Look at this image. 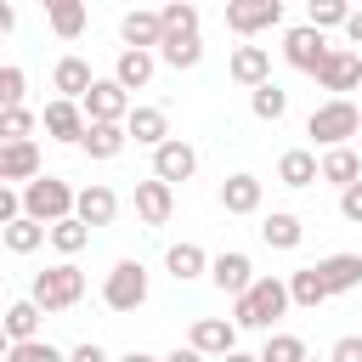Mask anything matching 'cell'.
I'll return each instance as SVG.
<instances>
[{"label":"cell","mask_w":362,"mask_h":362,"mask_svg":"<svg viewBox=\"0 0 362 362\" xmlns=\"http://www.w3.org/2000/svg\"><path fill=\"white\" fill-rule=\"evenodd\" d=\"M28 300H34L45 317H57V311H74V305L85 300V272H79L74 260H57V266L34 272V288H28Z\"/></svg>","instance_id":"cell-1"},{"label":"cell","mask_w":362,"mask_h":362,"mask_svg":"<svg viewBox=\"0 0 362 362\" xmlns=\"http://www.w3.org/2000/svg\"><path fill=\"white\" fill-rule=\"evenodd\" d=\"M283 311H288V283L283 277H255L249 294L232 300V322L238 328H272Z\"/></svg>","instance_id":"cell-2"},{"label":"cell","mask_w":362,"mask_h":362,"mask_svg":"<svg viewBox=\"0 0 362 362\" xmlns=\"http://www.w3.org/2000/svg\"><path fill=\"white\" fill-rule=\"evenodd\" d=\"M362 130V107L351 102V96H328L322 107H311V119H305V136L317 141V147H345L351 136Z\"/></svg>","instance_id":"cell-3"},{"label":"cell","mask_w":362,"mask_h":362,"mask_svg":"<svg viewBox=\"0 0 362 362\" xmlns=\"http://www.w3.org/2000/svg\"><path fill=\"white\" fill-rule=\"evenodd\" d=\"M74 198H79V192H74L62 175H40V181L23 187V215L40 221V226H57V221L74 215Z\"/></svg>","instance_id":"cell-4"},{"label":"cell","mask_w":362,"mask_h":362,"mask_svg":"<svg viewBox=\"0 0 362 362\" xmlns=\"http://www.w3.org/2000/svg\"><path fill=\"white\" fill-rule=\"evenodd\" d=\"M147 266L141 260H119L113 272H107V283H102V305L107 311H141L147 305Z\"/></svg>","instance_id":"cell-5"},{"label":"cell","mask_w":362,"mask_h":362,"mask_svg":"<svg viewBox=\"0 0 362 362\" xmlns=\"http://www.w3.org/2000/svg\"><path fill=\"white\" fill-rule=\"evenodd\" d=\"M79 107H85V124H124L130 119V90L119 79H96Z\"/></svg>","instance_id":"cell-6"},{"label":"cell","mask_w":362,"mask_h":362,"mask_svg":"<svg viewBox=\"0 0 362 362\" xmlns=\"http://www.w3.org/2000/svg\"><path fill=\"white\" fill-rule=\"evenodd\" d=\"M192 170H198V147H192V141L170 136L164 147H153V181L175 187V181H192Z\"/></svg>","instance_id":"cell-7"},{"label":"cell","mask_w":362,"mask_h":362,"mask_svg":"<svg viewBox=\"0 0 362 362\" xmlns=\"http://www.w3.org/2000/svg\"><path fill=\"white\" fill-rule=\"evenodd\" d=\"M328 51H334V45H328L317 28H305V23L283 34V57H288V68H300V74H317V68L328 62Z\"/></svg>","instance_id":"cell-8"},{"label":"cell","mask_w":362,"mask_h":362,"mask_svg":"<svg viewBox=\"0 0 362 362\" xmlns=\"http://www.w3.org/2000/svg\"><path fill=\"white\" fill-rule=\"evenodd\" d=\"M317 85H322V90H334V96L356 90V85H362V51H351V45H334V51H328V62L317 68Z\"/></svg>","instance_id":"cell-9"},{"label":"cell","mask_w":362,"mask_h":362,"mask_svg":"<svg viewBox=\"0 0 362 362\" xmlns=\"http://www.w3.org/2000/svg\"><path fill=\"white\" fill-rule=\"evenodd\" d=\"M209 283L238 300V294H249V283H255V260H249L243 249H221V255L209 260Z\"/></svg>","instance_id":"cell-10"},{"label":"cell","mask_w":362,"mask_h":362,"mask_svg":"<svg viewBox=\"0 0 362 362\" xmlns=\"http://www.w3.org/2000/svg\"><path fill=\"white\" fill-rule=\"evenodd\" d=\"M187 345H192L198 356H215V362H221V356L238 351V322H232V317H198Z\"/></svg>","instance_id":"cell-11"},{"label":"cell","mask_w":362,"mask_h":362,"mask_svg":"<svg viewBox=\"0 0 362 362\" xmlns=\"http://www.w3.org/2000/svg\"><path fill=\"white\" fill-rule=\"evenodd\" d=\"M283 23V0H232L226 6V28L232 34H260Z\"/></svg>","instance_id":"cell-12"},{"label":"cell","mask_w":362,"mask_h":362,"mask_svg":"<svg viewBox=\"0 0 362 362\" xmlns=\"http://www.w3.org/2000/svg\"><path fill=\"white\" fill-rule=\"evenodd\" d=\"M40 119H45V136H51V141H74V147H79L85 130H90V124H85V107H79V102H62V96L45 102Z\"/></svg>","instance_id":"cell-13"},{"label":"cell","mask_w":362,"mask_h":362,"mask_svg":"<svg viewBox=\"0 0 362 362\" xmlns=\"http://www.w3.org/2000/svg\"><path fill=\"white\" fill-rule=\"evenodd\" d=\"M74 215H79L85 226H113V215H119V192H113L107 181H90V187H79Z\"/></svg>","instance_id":"cell-14"},{"label":"cell","mask_w":362,"mask_h":362,"mask_svg":"<svg viewBox=\"0 0 362 362\" xmlns=\"http://www.w3.org/2000/svg\"><path fill=\"white\" fill-rule=\"evenodd\" d=\"M119 40H124V51H158V45H164L158 11H124V17H119Z\"/></svg>","instance_id":"cell-15"},{"label":"cell","mask_w":362,"mask_h":362,"mask_svg":"<svg viewBox=\"0 0 362 362\" xmlns=\"http://www.w3.org/2000/svg\"><path fill=\"white\" fill-rule=\"evenodd\" d=\"M226 74H232L243 90H260V85L272 79V51H266V45H238L232 62H226Z\"/></svg>","instance_id":"cell-16"},{"label":"cell","mask_w":362,"mask_h":362,"mask_svg":"<svg viewBox=\"0 0 362 362\" xmlns=\"http://www.w3.org/2000/svg\"><path fill=\"white\" fill-rule=\"evenodd\" d=\"M260 198H266V187H260V175H249V170H238V175L221 181V209H226V215H255Z\"/></svg>","instance_id":"cell-17"},{"label":"cell","mask_w":362,"mask_h":362,"mask_svg":"<svg viewBox=\"0 0 362 362\" xmlns=\"http://www.w3.org/2000/svg\"><path fill=\"white\" fill-rule=\"evenodd\" d=\"M170 209H175V187H164V181H136V215H141V226H164L170 221Z\"/></svg>","instance_id":"cell-18"},{"label":"cell","mask_w":362,"mask_h":362,"mask_svg":"<svg viewBox=\"0 0 362 362\" xmlns=\"http://www.w3.org/2000/svg\"><path fill=\"white\" fill-rule=\"evenodd\" d=\"M124 136H130L136 147H164V141H170V119H164V107H130Z\"/></svg>","instance_id":"cell-19"},{"label":"cell","mask_w":362,"mask_h":362,"mask_svg":"<svg viewBox=\"0 0 362 362\" xmlns=\"http://www.w3.org/2000/svg\"><path fill=\"white\" fill-rule=\"evenodd\" d=\"M51 85L62 90V102H85V90L96 85V74H90L85 57H62V62L51 68Z\"/></svg>","instance_id":"cell-20"},{"label":"cell","mask_w":362,"mask_h":362,"mask_svg":"<svg viewBox=\"0 0 362 362\" xmlns=\"http://www.w3.org/2000/svg\"><path fill=\"white\" fill-rule=\"evenodd\" d=\"M317 277L328 283V294H351V288H362V255H328V260H317Z\"/></svg>","instance_id":"cell-21"},{"label":"cell","mask_w":362,"mask_h":362,"mask_svg":"<svg viewBox=\"0 0 362 362\" xmlns=\"http://www.w3.org/2000/svg\"><path fill=\"white\" fill-rule=\"evenodd\" d=\"M300 238H305V221L288 215V209H272V215L260 221V243H266V249H300Z\"/></svg>","instance_id":"cell-22"},{"label":"cell","mask_w":362,"mask_h":362,"mask_svg":"<svg viewBox=\"0 0 362 362\" xmlns=\"http://www.w3.org/2000/svg\"><path fill=\"white\" fill-rule=\"evenodd\" d=\"M164 272H170L175 283H192V277H204V272H209V255H204L198 243H187V238H181V243H170V249H164Z\"/></svg>","instance_id":"cell-23"},{"label":"cell","mask_w":362,"mask_h":362,"mask_svg":"<svg viewBox=\"0 0 362 362\" xmlns=\"http://www.w3.org/2000/svg\"><path fill=\"white\" fill-rule=\"evenodd\" d=\"M153 68H158V57H153V51H119L113 79H119L124 90H147V85H153Z\"/></svg>","instance_id":"cell-24"},{"label":"cell","mask_w":362,"mask_h":362,"mask_svg":"<svg viewBox=\"0 0 362 362\" xmlns=\"http://www.w3.org/2000/svg\"><path fill=\"white\" fill-rule=\"evenodd\" d=\"M277 181H283V187H311V181H322L317 153H311V147H288V153L277 158Z\"/></svg>","instance_id":"cell-25"},{"label":"cell","mask_w":362,"mask_h":362,"mask_svg":"<svg viewBox=\"0 0 362 362\" xmlns=\"http://www.w3.org/2000/svg\"><path fill=\"white\" fill-rule=\"evenodd\" d=\"M283 283H288V305H305V311H317L322 300H334V294H328V283L317 277V266H300V272H288Z\"/></svg>","instance_id":"cell-26"},{"label":"cell","mask_w":362,"mask_h":362,"mask_svg":"<svg viewBox=\"0 0 362 362\" xmlns=\"http://www.w3.org/2000/svg\"><path fill=\"white\" fill-rule=\"evenodd\" d=\"M40 317H45V311H40L34 300H11L6 317H0V328H6L11 345H23V339H40Z\"/></svg>","instance_id":"cell-27"},{"label":"cell","mask_w":362,"mask_h":362,"mask_svg":"<svg viewBox=\"0 0 362 362\" xmlns=\"http://www.w3.org/2000/svg\"><path fill=\"white\" fill-rule=\"evenodd\" d=\"M124 147H130L124 124H90V130H85V141H79V153H85V158H119Z\"/></svg>","instance_id":"cell-28"},{"label":"cell","mask_w":362,"mask_h":362,"mask_svg":"<svg viewBox=\"0 0 362 362\" xmlns=\"http://www.w3.org/2000/svg\"><path fill=\"white\" fill-rule=\"evenodd\" d=\"M40 175H45V170H40V147H34V141H11V147H6V187H11V181L28 187V181H40Z\"/></svg>","instance_id":"cell-29"},{"label":"cell","mask_w":362,"mask_h":362,"mask_svg":"<svg viewBox=\"0 0 362 362\" xmlns=\"http://www.w3.org/2000/svg\"><path fill=\"white\" fill-rule=\"evenodd\" d=\"M317 170H322V181H334L339 192L362 181V164H356V153H351V147H334V153H322V158H317Z\"/></svg>","instance_id":"cell-30"},{"label":"cell","mask_w":362,"mask_h":362,"mask_svg":"<svg viewBox=\"0 0 362 362\" xmlns=\"http://www.w3.org/2000/svg\"><path fill=\"white\" fill-rule=\"evenodd\" d=\"M85 17H90L85 0H51V6H45V23H51L62 40H79V34H85Z\"/></svg>","instance_id":"cell-31"},{"label":"cell","mask_w":362,"mask_h":362,"mask_svg":"<svg viewBox=\"0 0 362 362\" xmlns=\"http://www.w3.org/2000/svg\"><path fill=\"white\" fill-rule=\"evenodd\" d=\"M153 57L170 62V68H198L204 62V45H198V34H164V45Z\"/></svg>","instance_id":"cell-32"},{"label":"cell","mask_w":362,"mask_h":362,"mask_svg":"<svg viewBox=\"0 0 362 362\" xmlns=\"http://www.w3.org/2000/svg\"><path fill=\"white\" fill-rule=\"evenodd\" d=\"M249 113H255V119H266V124H277V119L288 113V90H283L277 79H266L260 90H249Z\"/></svg>","instance_id":"cell-33"},{"label":"cell","mask_w":362,"mask_h":362,"mask_svg":"<svg viewBox=\"0 0 362 362\" xmlns=\"http://www.w3.org/2000/svg\"><path fill=\"white\" fill-rule=\"evenodd\" d=\"M45 243H51L57 255H68V260H74V255H79V249L90 243V226H85L79 215H68V221H57V226L45 232Z\"/></svg>","instance_id":"cell-34"},{"label":"cell","mask_w":362,"mask_h":362,"mask_svg":"<svg viewBox=\"0 0 362 362\" xmlns=\"http://www.w3.org/2000/svg\"><path fill=\"white\" fill-rule=\"evenodd\" d=\"M45 232H51V226H40V221H28V215H23V221H11V226L0 232V243H6L11 255H34V249L45 243Z\"/></svg>","instance_id":"cell-35"},{"label":"cell","mask_w":362,"mask_h":362,"mask_svg":"<svg viewBox=\"0 0 362 362\" xmlns=\"http://www.w3.org/2000/svg\"><path fill=\"white\" fill-rule=\"evenodd\" d=\"M345 23H351V6H345V0H311V6H305V28H317V34L345 28Z\"/></svg>","instance_id":"cell-36"},{"label":"cell","mask_w":362,"mask_h":362,"mask_svg":"<svg viewBox=\"0 0 362 362\" xmlns=\"http://www.w3.org/2000/svg\"><path fill=\"white\" fill-rule=\"evenodd\" d=\"M34 124H40V119H34L28 107H6V113H0V147H11V141H34Z\"/></svg>","instance_id":"cell-37"},{"label":"cell","mask_w":362,"mask_h":362,"mask_svg":"<svg viewBox=\"0 0 362 362\" xmlns=\"http://www.w3.org/2000/svg\"><path fill=\"white\" fill-rule=\"evenodd\" d=\"M260 362H305V339L300 334H266Z\"/></svg>","instance_id":"cell-38"},{"label":"cell","mask_w":362,"mask_h":362,"mask_svg":"<svg viewBox=\"0 0 362 362\" xmlns=\"http://www.w3.org/2000/svg\"><path fill=\"white\" fill-rule=\"evenodd\" d=\"M158 23H164V34H198V6H187V0H170V6L158 11Z\"/></svg>","instance_id":"cell-39"},{"label":"cell","mask_w":362,"mask_h":362,"mask_svg":"<svg viewBox=\"0 0 362 362\" xmlns=\"http://www.w3.org/2000/svg\"><path fill=\"white\" fill-rule=\"evenodd\" d=\"M23 90H28V74H23L17 62H6V68H0V113H6V107H23Z\"/></svg>","instance_id":"cell-40"},{"label":"cell","mask_w":362,"mask_h":362,"mask_svg":"<svg viewBox=\"0 0 362 362\" xmlns=\"http://www.w3.org/2000/svg\"><path fill=\"white\" fill-rule=\"evenodd\" d=\"M6 362H68V351H57L51 339H23V345H11Z\"/></svg>","instance_id":"cell-41"},{"label":"cell","mask_w":362,"mask_h":362,"mask_svg":"<svg viewBox=\"0 0 362 362\" xmlns=\"http://www.w3.org/2000/svg\"><path fill=\"white\" fill-rule=\"evenodd\" d=\"M11 221H23V192H17V187H6V181H0V232H6V226H11Z\"/></svg>","instance_id":"cell-42"},{"label":"cell","mask_w":362,"mask_h":362,"mask_svg":"<svg viewBox=\"0 0 362 362\" xmlns=\"http://www.w3.org/2000/svg\"><path fill=\"white\" fill-rule=\"evenodd\" d=\"M328 362H362V334H339L334 351H328Z\"/></svg>","instance_id":"cell-43"},{"label":"cell","mask_w":362,"mask_h":362,"mask_svg":"<svg viewBox=\"0 0 362 362\" xmlns=\"http://www.w3.org/2000/svg\"><path fill=\"white\" fill-rule=\"evenodd\" d=\"M339 215H345V221H356V226H362V181H356V187H345V192H339Z\"/></svg>","instance_id":"cell-44"},{"label":"cell","mask_w":362,"mask_h":362,"mask_svg":"<svg viewBox=\"0 0 362 362\" xmlns=\"http://www.w3.org/2000/svg\"><path fill=\"white\" fill-rule=\"evenodd\" d=\"M68 362H107V351H102L96 339H85V345H74V351H68Z\"/></svg>","instance_id":"cell-45"},{"label":"cell","mask_w":362,"mask_h":362,"mask_svg":"<svg viewBox=\"0 0 362 362\" xmlns=\"http://www.w3.org/2000/svg\"><path fill=\"white\" fill-rule=\"evenodd\" d=\"M164 362H209V356H198V351H192V345H175V351H170V356H164Z\"/></svg>","instance_id":"cell-46"},{"label":"cell","mask_w":362,"mask_h":362,"mask_svg":"<svg viewBox=\"0 0 362 362\" xmlns=\"http://www.w3.org/2000/svg\"><path fill=\"white\" fill-rule=\"evenodd\" d=\"M345 40H351V45H362V11H351V23H345Z\"/></svg>","instance_id":"cell-47"},{"label":"cell","mask_w":362,"mask_h":362,"mask_svg":"<svg viewBox=\"0 0 362 362\" xmlns=\"http://www.w3.org/2000/svg\"><path fill=\"white\" fill-rule=\"evenodd\" d=\"M11 28H17V11H11V6L0 0V34H11Z\"/></svg>","instance_id":"cell-48"},{"label":"cell","mask_w":362,"mask_h":362,"mask_svg":"<svg viewBox=\"0 0 362 362\" xmlns=\"http://www.w3.org/2000/svg\"><path fill=\"white\" fill-rule=\"evenodd\" d=\"M119 362H164V356H147V351H124Z\"/></svg>","instance_id":"cell-49"},{"label":"cell","mask_w":362,"mask_h":362,"mask_svg":"<svg viewBox=\"0 0 362 362\" xmlns=\"http://www.w3.org/2000/svg\"><path fill=\"white\" fill-rule=\"evenodd\" d=\"M221 362H260V356H249V351H232V356H221Z\"/></svg>","instance_id":"cell-50"},{"label":"cell","mask_w":362,"mask_h":362,"mask_svg":"<svg viewBox=\"0 0 362 362\" xmlns=\"http://www.w3.org/2000/svg\"><path fill=\"white\" fill-rule=\"evenodd\" d=\"M6 356H11V339H6V328H0V362H6Z\"/></svg>","instance_id":"cell-51"},{"label":"cell","mask_w":362,"mask_h":362,"mask_svg":"<svg viewBox=\"0 0 362 362\" xmlns=\"http://www.w3.org/2000/svg\"><path fill=\"white\" fill-rule=\"evenodd\" d=\"M0 181H6V147H0Z\"/></svg>","instance_id":"cell-52"},{"label":"cell","mask_w":362,"mask_h":362,"mask_svg":"<svg viewBox=\"0 0 362 362\" xmlns=\"http://www.w3.org/2000/svg\"><path fill=\"white\" fill-rule=\"evenodd\" d=\"M305 362H328V356H305Z\"/></svg>","instance_id":"cell-53"}]
</instances>
